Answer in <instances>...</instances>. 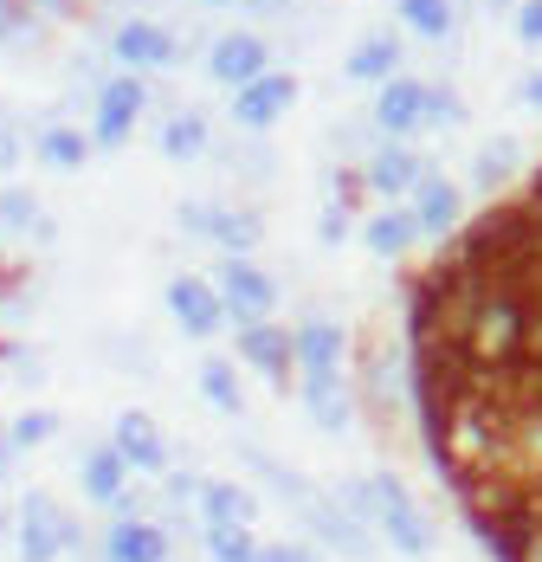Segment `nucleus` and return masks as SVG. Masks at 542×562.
<instances>
[{"label":"nucleus","instance_id":"1","mask_svg":"<svg viewBox=\"0 0 542 562\" xmlns=\"http://www.w3.org/2000/svg\"><path fill=\"white\" fill-rule=\"evenodd\" d=\"M342 505L355 510V517H369L381 537L400 550V557H427L439 543V530H433V517L420 510V498L394 479V472H369V479H349L342 492H336Z\"/></svg>","mask_w":542,"mask_h":562},{"label":"nucleus","instance_id":"2","mask_svg":"<svg viewBox=\"0 0 542 562\" xmlns=\"http://www.w3.org/2000/svg\"><path fill=\"white\" fill-rule=\"evenodd\" d=\"M369 116H375L381 136H420V130H433V85H427V78L394 71L387 85H375Z\"/></svg>","mask_w":542,"mask_h":562},{"label":"nucleus","instance_id":"3","mask_svg":"<svg viewBox=\"0 0 542 562\" xmlns=\"http://www.w3.org/2000/svg\"><path fill=\"white\" fill-rule=\"evenodd\" d=\"M427 175H433V162L420 149H407V136H381V149H369V162H362V188L375 201H407Z\"/></svg>","mask_w":542,"mask_h":562},{"label":"nucleus","instance_id":"4","mask_svg":"<svg viewBox=\"0 0 542 562\" xmlns=\"http://www.w3.org/2000/svg\"><path fill=\"white\" fill-rule=\"evenodd\" d=\"M214 284H219V297H226V317H239V324H266L271 304H278V284L252 266V252H226Z\"/></svg>","mask_w":542,"mask_h":562},{"label":"nucleus","instance_id":"5","mask_svg":"<svg viewBox=\"0 0 542 562\" xmlns=\"http://www.w3.org/2000/svg\"><path fill=\"white\" fill-rule=\"evenodd\" d=\"M65 550H78V524H71L46 492H33V498L20 505V557L26 562H58Z\"/></svg>","mask_w":542,"mask_h":562},{"label":"nucleus","instance_id":"6","mask_svg":"<svg viewBox=\"0 0 542 562\" xmlns=\"http://www.w3.org/2000/svg\"><path fill=\"white\" fill-rule=\"evenodd\" d=\"M149 104V91H143V71H123V78H110L104 91H98V116H91V143L98 149H123L129 143V130H136V116Z\"/></svg>","mask_w":542,"mask_h":562},{"label":"nucleus","instance_id":"7","mask_svg":"<svg viewBox=\"0 0 542 562\" xmlns=\"http://www.w3.org/2000/svg\"><path fill=\"white\" fill-rule=\"evenodd\" d=\"M304 524L317 530V543H329L336 557H349V562H369L375 557V543H369V517H355V510L342 505V498H310L304 505Z\"/></svg>","mask_w":542,"mask_h":562},{"label":"nucleus","instance_id":"8","mask_svg":"<svg viewBox=\"0 0 542 562\" xmlns=\"http://www.w3.org/2000/svg\"><path fill=\"white\" fill-rule=\"evenodd\" d=\"M168 317H174L188 337H214L219 324H226V297H219L214 279L181 272V279H168Z\"/></svg>","mask_w":542,"mask_h":562},{"label":"nucleus","instance_id":"9","mask_svg":"<svg viewBox=\"0 0 542 562\" xmlns=\"http://www.w3.org/2000/svg\"><path fill=\"white\" fill-rule=\"evenodd\" d=\"M291 104H297V78L291 71H259L252 85L233 91V123L239 130H271Z\"/></svg>","mask_w":542,"mask_h":562},{"label":"nucleus","instance_id":"10","mask_svg":"<svg viewBox=\"0 0 542 562\" xmlns=\"http://www.w3.org/2000/svg\"><path fill=\"white\" fill-rule=\"evenodd\" d=\"M181 226L188 233H201V239H214L219 252H252L259 246V214H239V207H207V201H188L181 207Z\"/></svg>","mask_w":542,"mask_h":562},{"label":"nucleus","instance_id":"11","mask_svg":"<svg viewBox=\"0 0 542 562\" xmlns=\"http://www.w3.org/2000/svg\"><path fill=\"white\" fill-rule=\"evenodd\" d=\"M407 207H414V221H420V239H445V233H459V221H465V188L433 169L414 194H407Z\"/></svg>","mask_w":542,"mask_h":562},{"label":"nucleus","instance_id":"12","mask_svg":"<svg viewBox=\"0 0 542 562\" xmlns=\"http://www.w3.org/2000/svg\"><path fill=\"white\" fill-rule=\"evenodd\" d=\"M259 71H271V46L259 40V33H219L214 53H207V78L214 85H252Z\"/></svg>","mask_w":542,"mask_h":562},{"label":"nucleus","instance_id":"13","mask_svg":"<svg viewBox=\"0 0 542 562\" xmlns=\"http://www.w3.org/2000/svg\"><path fill=\"white\" fill-rule=\"evenodd\" d=\"M110 58L129 65V71H162V65H174V33L156 26V20H123L110 33Z\"/></svg>","mask_w":542,"mask_h":562},{"label":"nucleus","instance_id":"14","mask_svg":"<svg viewBox=\"0 0 542 562\" xmlns=\"http://www.w3.org/2000/svg\"><path fill=\"white\" fill-rule=\"evenodd\" d=\"M239 356L266 375V382H291V369H297V342L291 330H278V324H239Z\"/></svg>","mask_w":542,"mask_h":562},{"label":"nucleus","instance_id":"15","mask_svg":"<svg viewBox=\"0 0 542 562\" xmlns=\"http://www.w3.org/2000/svg\"><path fill=\"white\" fill-rule=\"evenodd\" d=\"M110 447L123 452L136 472H168V440H162V427L149 420V414H116V427H110Z\"/></svg>","mask_w":542,"mask_h":562},{"label":"nucleus","instance_id":"16","mask_svg":"<svg viewBox=\"0 0 542 562\" xmlns=\"http://www.w3.org/2000/svg\"><path fill=\"white\" fill-rule=\"evenodd\" d=\"M297 375H329V369H342V356H349V337H342V324H329V317H304L297 330Z\"/></svg>","mask_w":542,"mask_h":562},{"label":"nucleus","instance_id":"17","mask_svg":"<svg viewBox=\"0 0 542 562\" xmlns=\"http://www.w3.org/2000/svg\"><path fill=\"white\" fill-rule=\"evenodd\" d=\"M104 562H168V530L149 517H116L104 530Z\"/></svg>","mask_w":542,"mask_h":562},{"label":"nucleus","instance_id":"18","mask_svg":"<svg viewBox=\"0 0 542 562\" xmlns=\"http://www.w3.org/2000/svg\"><path fill=\"white\" fill-rule=\"evenodd\" d=\"M465 175H472V194H504V188L523 175V143H517V136H490V143H478Z\"/></svg>","mask_w":542,"mask_h":562},{"label":"nucleus","instance_id":"19","mask_svg":"<svg viewBox=\"0 0 542 562\" xmlns=\"http://www.w3.org/2000/svg\"><path fill=\"white\" fill-rule=\"evenodd\" d=\"M362 246H369L375 259H400V252H414V246H420V221H414V207H400V201L375 207V214L362 221Z\"/></svg>","mask_w":542,"mask_h":562},{"label":"nucleus","instance_id":"20","mask_svg":"<svg viewBox=\"0 0 542 562\" xmlns=\"http://www.w3.org/2000/svg\"><path fill=\"white\" fill-rule=\"evenodd\" d=\"M304 407H310V420L324 427V434H349V420H355V394L342 382V369H329V375H304Z\"/></svg>","mask_w":542,"mask_h":562},{"label":"nucleus","instance_id":"21","mask_svg":"<svg viewBox=\"0 0 542 562\" xmlns=\"http://www.w3.org/2000/svg\"><path fill=\"white\" fill-rule=\"evenodd\" d=\"M129 472H136V465H129L116 447H91L84 452V465H78V485H84L91 505H116V498L129 492Z\"/></svg>","mask_w":542,"mask_h":562},{"label":"nucleus","instance_id":"22","mask_svg":"<svg viewBox=\"0 0 542 562\" xmlns=\"http://www.w3.org/2000/svg\"><path fill=\"white\" fill-rule=\"evenodd\" d=\"M355 85H387L394 71H400V40L394 33H369V40H355V53L342 65Z\"/></svg>","mask_w":542,"mask_h":562},{"label":"nucleus","instance_id":"23","mask_svg":"<svg viewBox=\"0 0 542 562\" xmlns=\"http://www.w3.org/2000/svg\"><path fill=\"white\" fill-rule=\"evenodd\" d=\"M259 517V498L233 479H207L201 485V524H252Z\"/></svg>","mask_w":542,"mask_h":562},{"label":"nucleus","instance_id":"24","mask_svg":"<svg viewBox=\"0 0 542 562\" xmlns=\"http://www.w3.org/2000/svg\"><path fill=\"white\" fill-rule=\"evenodd\" d=\"M207 116L201 111H174V116H162V156L168 162H201L207 156Z\"/></svg>","mask_w":542,"mask_h":562},{"label":"nucleus","instance_id":"25","mask_svg":"<svg viewBox=\"0 0 542 562\" xmlns=\"http://www.w3.org/2000/svg\"><path fill=\"white\" fill-rule=\"evenodd\" d=\"M394 13H400V26L407 33H420V40H452V26H459V0H394Z\"/></svg>","mask_w":542,"mask_h":562},{"label":"nucleus","instance_id":"26","mask_svg":"<svg viewBox=\"0 0 542 562\" xmlns=\"http://www.w3.org/2000/svg\"><path fill=\"white\" fill-rule=\"evenodd\" d=\"M490 543L504 550V562H542V505L537 510H510V537L490 530Z\"/></svg>","mask_w":542,"mask_h":562},{"label":"nucleus","instance_id":"27","mask_svg":"<svg viewBox=\"0 0 542 562\" xmlns=\"http://www.w3.org/2000/svg\"><path fill=\"white\" fill-rule=\"evenodd\" d=\"M91 149H98V143L78 136V130H39V143H33V156H39L46 169H84Z\"/></svg>","mask_w":542,"mask_h":562},{"label":"nucleus","instance_id":"28","mask_svg":"<svg viewBox=\"0 0 542 562\" xmlns=\"http://www.w3.org/2000/svg\"><path fill=\"white\" fill-rule=\"evenodd\" d=\"M207 557L214 562H259V543H252V524H207Z\"/></svg>","mask_w":542,"mask_h":562},{"label":"nucleus","instance_id":"29","mask_svg":"<svg viewBox=\"0 0 542 562\" xmlns=\"http://www.w3.org/2000/svg\"><path fill=\"white\" fill-rule=\"evenodd\" d=\"M201 394L214 401L219 414H239V407H246L239 375H233V362H226V356H207V362H201Z\"/></svg>","mask_w":542,"mask_h":562},{"label":"nucleus","instance_id":"30","mask_svg":"<svg viewBox=\"0 0 542 562\" xmlns=\"http://www.w3.org/2000/svg\"><path fill=\"white\" fill-rule=\"evenodd\" d=\"M510 33H517V46H542V0H517L510 7Z\"/></svg>","mask_w":542,"mask_h":562},{"label":"nucleus","instance_id":"31","mask_svg":"<svg viewBox=\"0 0 542 562\" xmlns=\"http://www.w3.org/2000/svg\"><path fill=\"white\" fill-rule=\"evenodd\" d=\"M33 221H39L33 194H20V188H13V194H0V226H7V233H26Z\"/></svg>","mask_w":542,"mask_h":562},{"label":"nucleus","instance_id":"32","mask_svg":"<svg viewBox=\"0 0 542 562\" xmlns=\"http://www.w3.org/2000/svg\"><path fill=\"white\" fill-rule=\"evenodd\" d=\"M53 427H58L53 414H20L7 434H13V447H46V440H53Z\"/></svg>","mask_w":542,"mask_h":562},{"label":"nucleus","instance_id":"33","mask_svg":"<svg viewBox=\"0 0 542 562\" xmlns=\"http://www.w3.org/2000/svg\"><path fill=\"white\" fill-rule=\"evenodd\" d=\"M317 239H324V246H342V239H349V207H342V201H336V207H324Z\"/></svg>","mask_w":542,"mask_h":562},{"label":"nucleus","instance_id":"34","mask_svg":"<svg viewBox=\"0 0 542 562\" xmlns=\"http://www.w3.org/2000/svg\"><path fill=\"white\" fill-rule=\"evenodd\" d=\"M259 562H317V550H304V543H271V550H259Z\"/></svg>","mask_w":542,"mask_h":562},{"label":"nucleus","instance_id":"35","mask_svg":"<svg viewBox=\"0 0 542 562\" xmlns=\"http://www.w3.org/2000/svg\"><path fill=\"white\" fill-rule=\"evenodd\" d=\"M517 98L530 104V111L542 116V71H523V85H517Z\"/></svg>","mask_w":542,"mask_h":562},{"label":"nucleus","instance_id":"36","mask_svg":"<svg viewBox=\"0 0 542 562\" xmlns=\"http://www.w3.org/2000/svg\"><path fill=\"white\" fill-rule=\"evenodd\" d=\"M20 162V143H13V130H0V169H13Z\"/></svg>","mask_w":542,"mask_h":562},{"label":"nucleus","instance_id":"37","mask_svg":"<svg viewBox=\"0 0 542 562\" xmlns=\"http://www.w3.org/2000/svg\"><path fill=\"white\" fill-rule=\"evenodd\" d=\"M7 452H13V434H7V427H0V465H7Z\"/></svg>","mask_w":542,"mask_h":562},{"label":"nucleus","instance_id":"38","mask_svg":"<svg viewBox=\"0 0 542 562\" xmlns=\"http://www.w3.org/2000/svg\"><path fill=\"white\" fill-rule=\"evenodd\" d=\"M490 13H510V7H517V0H485Z\"/></svg>","mask_w":542,"mask_h":562},{"label":"nucleus","instance_id":"39","mask_svg":"<svg viewBox=\"0 0 542 562\" xmlns=\"http://www.w3.org/2000/svg\"><path fill=\"white\" fill-rule=\"evenodd\" d=\"M246 7H259V13H266V7H284V0H246Z\"/></svg>","mask_w":542,"mask_h":562},{"label":"nucleus","instance_id":"40","mask_svg":"<svg viewBox=\"0 0 542 562\" xmlns=\"http://www.w3.org/2000/svg\"><path fill=\"white\" fill-rule=\"evenodd\" d=\"M207 7H239V0H207Z\"/></svg>","mask_w":542,"mask_h":562},{"label":"nucleus","instance_id":"41","mask_svg":"<svg viewBox=\"0 0 542 562\" xmlns=\"http://www.w3.org/2000/svg\"><path fill=\"white\" fill-rule=\"evenodd\" d=\"M0 13H7V0H0Z\"/></svg>","mask_w":542,"mask_h":562}]
</instances>
